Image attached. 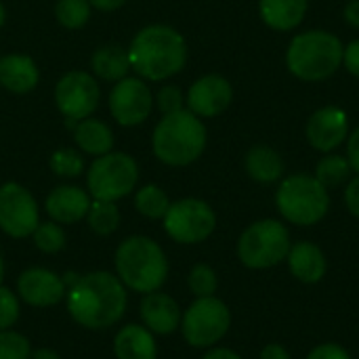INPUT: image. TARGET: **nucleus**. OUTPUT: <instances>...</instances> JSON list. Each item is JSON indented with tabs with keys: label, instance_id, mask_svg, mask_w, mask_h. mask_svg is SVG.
<instances>
[{
	"label": "nucleus",
	"instance_id": "nucleus-35",
	"mask_svg": "<svg viewBox=\"0 0 359 359\" xmlns=\"http://www.w3.org/2000/svg\"><path fill=\"white\" fill-rule=\"evenodd\" d=\"M154 101H156L158 109L162 111V116L185 109V95L179 86H172V84L162 86L158 90V95L154 97Z\"/></svg>",
	"mask_w": 359,
	"mask_h": 359
},
{
	"label": "nucleus",
	"instance_id": "nucleus-45",
	"mask_svg": "<svg viewBox=\"0 0 359 359\" xmlns=\"http://www.w3.org/2000/svg\"><path fill=\"white\" fill-rule=\"evenodd\" d=\"M4 21H6V8H4V4L0 2V27L4 25Z\"/></svg>",
	"mask_w": 359,
	"mask_h": 359
},
{
	"label": "nucleus",
	"instance_id": "nucleus-5",
	"mask_svg": "<svg viewBox=\"0 0 359 359\" xmlns=\"http://www.w3.org/2000/svg\"><path fill=\"white\" fill-rule=\"evenodd\" d=\"M343 40L326 29H307L297 34L286 50L288 72L303 82L328 80L343 67Z\"/></svg>",
	"mask_w": 359,
	"mask_h": 359
},
{
	"label": "nucleus",
	"instance_id": "nucleus-25",
	"mask_svg": "<svg viewBox=\"0 0 359 359\" xmlns=\"http://www.w3.org/2000/svg\"><path fill=\"white\" fill-rule=\"evenodd\" d=\"M90 67H93L95 78H101L107 82H118V80L126 78V74L130 72L128 48H124L120 44H103L93 53Z\"/></svg>",
	"mask_w": 359,
	"mask_h": 359
},
{
	"label": "nucleus",
	"instance_id": "nucleus-36",
	"mask_svg": "<svg viewBox=\"0 0 359 359\" xmlns=\"http://www.w3.org/2000/svg\"><path fill=\"white\" fill-rule=\"evenodd\" d=\"M307 359H351V353L339 343H322L307 353Z\"/></svg>",
	"mask_w": 359,
	"mask_h": 359
},
{
	"label": "nucleus",
	"instance_id": "nucleus-39",
	"mask_svg": "<svg viewBox=\"0 0 359 359\" xmlns=\"http://www.w3.org/2000/svg\"><path fill=\"white\" fill-rule=\"evenodd\" d=\"M347 160L351 170L359 175V126L347 137Z\"/></svg>",
	"mask_w": 359,
	"mask_h": 359
},
{
	"label": "nucleus",
	"instance_id": "nucleus-37",
	"mask_svg": "<svg viewBox=\"0 0 359 359\" xmlns=\"http://www.w3.org/2000/svg\"><path fill=\"white\" fill-rule=\"evenodd\" d=\"M345 206H347L349 215L359 221V175L349 179V183L345 187Z\"/></svg>",
	"mask_w": 359,
	"mask_h": 359
},
{
	"label": "nucleus",
	"instance_id": "nucleus-34",
	"mask_svg": "<svg viewBox=\"0 0 359 359\" xmlns=\"http://www.w3.org/2000/svg\"><path fill=\"white\" fill-rule=\"evenodd\" d=\"M21 318V299L15 290L0 284V330H11Z\"/></svg>",
	"mask_w": 359,
	"mask_h": 359
},
{
	"label": "nucleus",
	"instance_id": "nucleus-44",
	"mask_svg": "<svg viewBox=\"0 0 359 359\" xmlns=\"http://www.w3.org/2000/svg\"><path fill=\"white\" fill-rule=\"evenodd\" d=\"M29 359H63L55 349H48V347H40V349H32V355Z\"/></svg>",
	"mask_w": 359,
	"mask_h": 359
},
{
	"label": "nucleus",
	"instance_id": "nucleus-30",
	"mask_svg": "<svg viewBox=\"0 0 359 359\" xmlns=\"http://www.w3.org/2000/svg\"><path fill=\"white\" fill-rule=\"evenodd\" d=\"M32 240H34V246L44 255H57L67 244V236H65L63 225H59L55 221H44V223L40 221L32 233Z\"/></svg>",
	"mask_w": 359,
	"mask_h": 359
},
{
	"label": "nucleus",
	"instance_id": "nucleus-26",
	"mask_svg": "<svg viewBox=\"0 0 359 359\" xmlns=\"http://www.w3.org/2000/svg\"><path fill=\"white\" fill-rule=\"evenodd\" d=\"M351 172L353 170L349 166L347 156H341V154H324V158L316 166V175L313 177L330 191V189H337V187L349 183Z\"/></svg>",
	"mask_w": 359,
	"mask_h": 359
},
{
	"label": "nucleus",
	"instance_id": "nucleus-7",
	"mask_svg": "<svg viewBox=\"0 0 359 359\" xmlns=\"http://www.w3.org/2000/svg\"><path fill=\"white\" fill-rule=\"evenodd\" d=\"M292 246L288 227L278 219H261L250 223L238 238L236 252L246 269L263 271L286 263Z\"/></svg>",
	"mask_w": 359,
	"mask_h": 359
},
{
	"label": "nucleus",
	"instance_id": "nucleus-19",
	"mask_svg": "<svg viewBox=\"0 0 359 359\" xmlns=\"http://www.w3.org/2000/svg\"><path fill=\"white\" fill-rule=\"evenodd\" d=\"M286 265L294 280H299L301 284H309V286L320 284L328 273V259L324 250L309 240H301L290 246Z\"/></svg>",
	"mask_w": 359,
	"mask_h": 359
},
{
	"label": "nucleus",
	"instance_id": "nucleus-40",
	"mask_svg": "<svg viewBox=\"0 0 359 359\" xmlns=\"http://www.w3.org/2000/svg\"><path fill=\"white\" fill-rule=\"evenodd\" d=\"M259 359H292L290 358V351L280 345V343H269L261 349V358Z\"/></svg>",
	"mask_w": 359,
	"mask_h": 359
},
{
	"label": "nucleus",
	"instance_id": "nucleus-10",
	"mask_svg": "<svg viewBox=\"0 0 359 359\" xmlns=\"http://www.w3.org/2000/svg\"><path fill=\"white\" fill-rule=\"evenodd\" d=\"M162 227L166 236L177 244H202L217 229V212L208 202L200 198H181L170 202L162 219Z\"/></svg>",
	"mask_w": 359,
	"mask_h": 359
},
{
	"label": "nucleus",
	"instance_id": "nucleus-24",
	"mask_svg": "<svg viewBox=\"0 0 359 359\" xmlns=\"http://www.w3.org/2000/svg\"><path fill=\"white\" fill-rule=\"evenodd\" d=\"M74 141L82 154L93 156V158L114 151V143H116L111 128L97 118L80 120L74 128Z\"/></svg>",
	"mask_w": 359,
	"mask_h": 359
},
{
	"label": "nucleus",
	"instance_id": "nucleus-1",
	"mask_svg": "<svg viewBox=\"0 0 359 359\" xmlns=\"http://www.w3.org/2000/svg\"><path fill=\"white\" fill-rule=\"evenodd\" d=\"M69 318L93 332L114 328L126 313L128 290L111 271H88L67 288Z\"/></svg>",
	"mask_w": 359,
	"mask_h": 359
},
{
	"label": "nucleus",
	"instance_id": "nucleus-42",
	"mask_svg": "<svg viewBox=\"0 0 359 359\" xmlns=\"http://www.w3.org/2000/svg\"><path fill=\"white\" fill-rule=\"evenodd\" d=\"M343 17H345V21H347L351 27L359 29V0H349V2L345 4Z\"/></svg>",
	"mask_w": 359,
	"mask_h": 359
},
{
	"label": "nucleus",
	"instance_id": "nucleus-28",
	"mask_svg": "<svg viewBox=\"0 0 359 359\" xmlns=\"http://www.w3.org/2000/svg\"><path fill=\"white\" fill-rule=\"evenodd\" d=\"M86 223L93 233L107 238L120 227V210L116 202H105V200H93L88 212H86Z\"/></svg>",
	"mask_w": 359,
	"mask_h": 359
},
{
	"label": "nucleus",
	"instance_id": "nucleus-46",
	"mask_svg": "<svg viewBox=\"0 0 359 359\" xmlns=\"http://www.w3.org/2000/svg\"><path fill=\"white\" fill-rule=\"evenodd\" d=\"M4 257H2V252H0V284H2V280H4Z\"/></svg>",
	"mask_w": 359,
	"mask_h": 359
},
{
	"label": "nucleus",
	"instance_id": "nucleus-29",
	"mask_svg": "<svg viewBox=\"0 0 359 359\" xmlns=\"http://www.w3.org/2000/svg\"><path fill=\"white\" fill-rule=\"evenodd\" d=\"M48 166L53 175L61 179H76L84 172V156L80 149L74 147H59L57 151L50 154Z\"/></svg>",
	"mask_w": 359,
	"mask_h": 359
},
{
	"label": "nucleus",
	"instance_id": "nucleus-43",
	"mask_svg": "<svg viewBox=\"0 0 359 359\" xmlns=\"http://www.w3.org/2000/svg\"><path fill=\"white\" fill-rule=\"evenodd\" d=\"M93 8L103 11V13H114L118 8H122L126 4V0H88Z\"/></svg>",
	"mask_w": 359,
	"mask_h": 359
},
{
	"label": "nucleus",
	"instance_id": "nucleus-13",
	"mask_svg": "<svg viewBox=\"0 0 359 359\" xmlns=\"http://www.w3.org/2000/svg\"><path fill=\"white\" fill-rule=\"evenodd\" d=\"M109 114L120 126H139L154 111V95L149 84L139 76L118 80L109 93Z\"/></svg>",
	"mask_w": 359,
	"mask_h": 359
},
{
	"label": "nucleus",
	"instance_id": "nucleus-14",
	"mask_svg": "<svg viewBox=\"0 0 359 359\" xmlns=\"http://www.w3.org/2000/svg\"><path fill=\"white\" fill-rule=\"evenodd\" d=\"M67 286L63 276L46 269V267H29L17 278V297L36 309L55 307L65 301Z\"/></svg>",
	"mask_w": 359,
	"mask_h": 359
},
{
	"label": "nucleus",
	"instance_id": "nucleus-17",
	"mask_svg": "<svg viewBox=\"0 0 359 359\" xmlns=\"http://www.w3.org/2000/svg\"><path fill=\"white\" fill-rule=\"evenodd\" d=\"M139 316H141V324L149 332H154L156 337H168L181 328L183 311L170 294L156 290L143 294L139 305Z\"/></svg>",
	"mask_w": 359,
	"mask_h": 359
},
{
	"label": "nucleus",
	"instance_id": "nucleus-23",
	"mask_svg": "<svg viewBox=\"0 0 359 359\" xmlns=\"http://www.w3.org/2000/svg\"><path fill=\"white\" fill-rule=\"evenodd\" d=\"M309 11V0H259V13L267 27L290 32L299 27Z\"/></svg>",
	"mask_w": 359,
	"mask_h": 359
},
{
	"label": "nucleus",
	"instance_id": "nucleus-3",
	"mask_svg": "<svg viewBox=\"0 0 359 359\" xmlns=\"http://www.w3.org/2000/svg\"><path fill=\"white\" fill-rule=\"evenodd\" d=\"M114 267L126 290L137 294L162 290L170 271L164 248L147 236H130L122 240L114 255Z\"/></svg>",
	"mask_w": 359,
	"mask_h": 359
},
{
	"label": "nucleus",
	"instance_id": "nucleus-20",
	"mask_svg": "<svg viewBox=\"0 0 359 359\" xmlns=\"http://www.w3.org/2000/svg\"><path fill=\"white\" fill-rule=\"evenodd\" d=\"M40 82V69L29 55L8 53L0 57V86L13 95L32 93Z\"/></svg>",
	"mask_w": 359,
	"mask_h": 359
},
{
	"label": "nucleus",
	"instance_id": "nucleus-8",
	"mask_svg": "<svg viewBox=\"0 0 359 359\" xmlns=\"http://www.w3.org/2000/svg\"><path fill=\"white\" fill-rule=\"evenodd\" d=\"M139 183V164L124 151H109L95 158L86 170V191L93 200L118 202L135 191Z\"/></svg>",
	"mask_w": 359,
	"mask_h": 359
},
{
	"label": "nucleus",
	"instance_id": "nucleus-27",
	"mask_svg": "<svg viewBox=\"0 0 359 359\" xmlns=\"http://www.w3.org/2000/svg\"><path fill=\"white\" fill-rule=\"evenodd\" d=\"M170 206L168 194L160 185H143L135 191V210L151 221H162Z\"/></svg>",
	"mask_w": 359,
	"mask_h": 359
},
{
	"label": "nucleus",
	"instance_id": "nucleus-15",
	"mask_svg": "<svg viewBox=\"0 0 359 359\" xmlns=\"http://www.w3.org/2000/svg\"><path fill=\"white\" fill-rule=\"evenodd\" d=\"M307 143L320 154L337 151L349 137V118L347 111L337 105L320 107L311 114L305 126Z\"/></svg>",
	"mask_w": 359,
	"mask_h": 359
},
{
	"label": "nucleus",
	"instance_id": "nucleus-33",
	"mask_svg": "<svg viewBox=\"0 0 359 359\" xmlns=\"http://www.w3.org/2000/svg\"><path fill=\"white\" fill-rule=\"evenodd\" d=\"M32 343L17 330H0V359H29Z\"/></svg>",
	"mask_w": 359,
	"mask_h": 359
},
{
	"label": "nucleus",
	"instance_id": "nucleus-16",
	"mask_svg": "<svg viewBox=\"0 0 359 359\" xmlns=\"http://www.w3.org/2000/svg\"><path fill=\"white\" fill-rule=\"evenodd\" d=\"M233 101L231 82L221 74H206L198 78L185 97L187 109L198 118H217Z\"/></svg>",
	"mask_w": 359,
	"mask_h": 359
},
{
	"label": "nucleus",
	"instance_id": "nucleus-4",
	"mask_svg": "<svg viewBox=\"0 0 359 359\" xmlns=\"http://www.w3.org/2000/svg\"><path fill=\"white\" fill-rule=\"evenodd\" d=\"M208 133L196 114L181 109L175 114L162 116L151 135L154 156L172 168H183L194 164L206 149Z\"/></svg>",
	"mask_w": 359,
	"mask_h": 359
},
{
	"label": "nucleus",
	"instance_id": "nucleus-2",
	"mask_svg": "<svg viewBox=\"0 0 359 359\" xmlns=\"http://www.w3.org/2000/svg\"><path fill=\"white\" fill-rule=\"evenodd\" d=\"M130 69L145 82H162L177 76L187 63V42L183 34L164 23L141 27L128 46Z\"/></svg>",
	"mask_w": 359,
	"mask_h": 359
},
{
	"label": "nucleus",
	"instance_id": "nucleus-38",
	"mask_svg": "<svg viewBox=\"0 0 359 359\" xmlns=\"http://www.w3.org/2000/svg\"><path fill=\"white\" fill-rule=\"evenodd\" d=\"M343 65L345 69L359 78V38L358 40H351L347 46H345V53H343Z\"/></svg>",
	"mask_w": 359,
	"mask_h": 359
},
{
	"label": "nucleus",
	"instance_id": "nucleus-18",
	"mask_svg": "<svg viewBox=\"0 0 359 359\" xmlns=\"http://www.w3.org/2000/svg\"><path fill=\"white\" fill-rule=\"evenodd\" d=\"M93 198L78 185H57L44 200V210L50 221L59 225H74L86 219Z\"/></svg>",
	"mask_w": 359,
	"mask_h": 359
},
{
	"label": "nucleus",
	"instance_id": "nucleus-12",
	"mask_svg": "<svg viewBox=\"0 0 359 359\" xmlns=\"http://www.w3.org/2000/svg\"><path fill=\"white\" fill-rule=\"evenodd\" d=\"M40 223V208L34 194L21 183L0 185V231L13 240L32 238Z\"/></svg>",
	"mask_w": 359,
	"mask_h": 359
},
{
	"label": "nucleus",
	"instance_id": "nucleus-32",
	"mask_svg": "<svg viewBox=\"0 0 359 359\" xmlns=\"http://www.w3.org/2000/svg\"><path fill=\"white\" fill-rule=\"evenodd\" d=\"M187 288H189V292L196 299L215 297L217 290H219V276H217V271L210 265L198 263L187 273Z\"/></svg>",
	"mask_w": 359,
	"mask_h": 359
},
{
	"label": "nucleus",
	"instance_id": "nucleus-6",
	"mask_svg": "<svg viewBox=\"0 0 359 359\" xmlns=\"http://www.w3.org/2000/svg\"><path fill=\"white\" fill-rule=\"evenodd\" d=\"M276 206L288 223L311 227L326 219L330 210V194L313 175L297 172L280 181Z\"/></svg>",
	"mask_w": 359,
	"mask_h": 359
},
{
	"label": "nucleus",
	"instance_id": "nucleus-31",
	"mask_svg": "<svg viewBox=\"0 0 359 359\" xmlns=\"http://www.w3.org/2000/svg\"><path fill=\"white\" fill-rule=\"evenodd\" d=\"M90 2L88 0H57L55 17L65 29H80L90 19Z\"/></svg>",
	"mask_w": 359,
	"mask_h": 359
},
{
	"label": "nucleus",
	"instance_id": "nucleus-22",
	"mask_svg": "<svg viewBox=\"0 0 359 359\" xmlns=\"http://www.w3.org/2000/svg\"><path fill=\"white\" fill-rule=\"evenodd\" d=\"M244 168H246L248 177L261 185H271V183L282 181L284 170H286L284 158L271 145H265V143L252 145L248 149V154L244 158Z\"/></svg>",
	"mask_w": 359,
	"mask_h": 359
},
{
	"label": "nucleus",
	"instance_id": "nucleus-11",
	"mask_svg": "<svg viewBox=\"0 0 359 359\" xmlns=\"http://www.w3.org/2000/svg\"><path fill=\"white\" fill-rule=\"evenodd\" d=\"M101 101V86L97 78L84 69L63 74L55 84V105L65 120L80 122L90 118Z\"/></svg>",
	"mask_w": 359,
	"mask_h": 359
},
{
	"label": "nucleus",
	"instance_id": "nucleus-21",
	"mask_svg": "<svg viewBox=\"0 0 359 359\" xmlns=\"http://www.w3.org/2000/svg\"><path fill=\"white\" fill-rule=\"evenodd\" d=\"M116 359H158L156 334L143 324H126L114 337Z\"/></svg>",
	"mask_w": 359,
	"mask_h": 359
},
{
	"label": "nucleus",
	"instance_id": "nucleus-41",
	"mask_svg": "<svg viewBox=\"0 0 359 359\" xmlns=\"http://www.w3.org/2000/svg\"><path fill=\"white\" fill-rule=\"evenodd\" d=\"M202 359H242V355L227 347H210V349H206Z\"/></svg>",
	"mask_w": 359,
	"mask_h": 359
},
{
	"label": "nucleus",
	"instance_id": "nucleus-9",
	"mask_svg": "<svg viewBox=\"0 0 359 359\" xmlns=\"http://www.w3.org/2000/svg\"><path fill=\"white\" fill-rule=\"evenodd\" d=\"M231 328V311L217 297L196 299L181 318V334L194 349L217 347Z\"/></svg>",
	"mask_w": 359,
	"mask_h": 359
}]
</instances>
